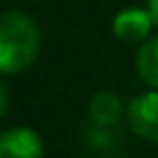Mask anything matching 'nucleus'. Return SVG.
<instances>
[{
	"mask_svg": "<svg viewBox=\"0 0 158 158\" xmlns=\"http://www.w3.org/2000/svg\"><path fill=\"white\" fill-rule=\"evenodd\" d=\"M5 106H8V96H5V88H3V83H0V117H3Z\"/></svg>",
	"mask_w": 158,
	"mask_h": 158,
	"instance_id": "obj_8",
	"label": "nucleus"
},
{
	"mask_svg": "<svg viewBox=\"0 0 158 158\" xmlns=\"http://www.w3.org/2000/svg\"><path fill=\"white\" fill-rule=\"evenodd\" d=\"M39 52V29L26 13H0V73H21Z\"/></svg>",
	"mask_w": 158,
	"mask_h": 158,
	"instance_id": "obj_1",
	"label": "nucleus"
},
{
	"mask_svg": "<svg viewBox=\"0 0 158 158\" xmlns=\"http://www.w3.org/2000/svg\"><path fill=\"white\" fill-rule=\"evenodd\" d=\"M88 117L98 127H114L122 119V101L114 91H98L88 101Z\"/></svg>",
	"mask_w": 158,
	"mask_h": 158,
	"instance_id": "obj_5",
	"label": "nucleus"
},
{
	"mask_svg": "<svg viewBox=\"0 0 158 158\" xmlns=\"http://www.w3.org/2000/svg\"><path fill=\"white\" fill-rule=\"evenodd\" d=\"M130 130L148 143H158V91L150 88L145 94H137L124 111Z\"/></svg>",
	"mask_w": 158,
	"mask_h": 158,
	"instance_id": "obj_2",
	"label": "nucleus"
},
{
	"mask_svg": "<svg viewBox=\"0 0 158 158\" xmlns=\"http://www.w3.org/2000/svg\"><path fill=\"white\" fill-rule=\"evenodd\" d=\"M148 16H150V23L158 29V0H148Z\"/></svg>",
	"mask_w": 158,
	"mask_h": 158,
	"instance_id": "obj_7",
	"label": "nucleus"
},
{
	"mask_svg": "<svg viewBox=\"0 0 158 158\" xmlns=\"http://www.w3.org/2000/svg\"><path fill=\"white\" fill-rule=\"evenodd\" d=\"M44 145L29 127H13L0 135V158H42Z\"/></svg>",
	"mask_w": 158,
	"mask_h": 158,
	"instance_id": "obj_3",
	"label": "nucleus"
},
{
	"mask_svg": "<svg viewBox=\"0 0 158 158\" xmlns=\"http://www.w3.org/2000/svg\"><path fill=\"white\" fill-rule=\"evenodd\" d=\"M150 26L153 23H150V16L145 8H122L111 21V31L122 42L137 44L150 36Z\"/></svg>",
	"mask_w": 158,
	"mask_h": 158,
	"instance_id": "obj_4",
	"label": "nucleus"
},
{
	"mask_svg": "<svg viewBox=\"0 0 158 158\" xmlns=\"http://www.w3.org/2000/svg\"><path fill=\"white\" fill-rule=\"evenodd\" d=\"M135 68L150 88L158 91V36H148L135 55Z\"/></svg>",
	"mask_w": 158,
	"mask_h": 158,
	"instance_id": "obj_6",
	"label": "nucleus"
}]
</instances>
